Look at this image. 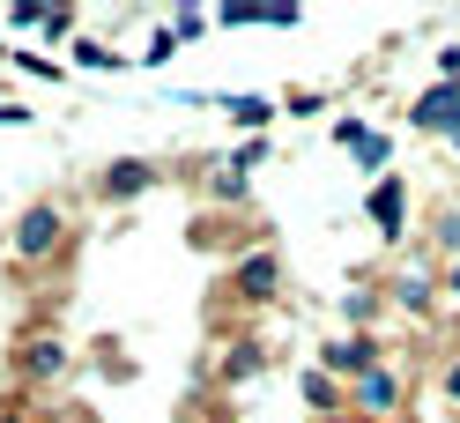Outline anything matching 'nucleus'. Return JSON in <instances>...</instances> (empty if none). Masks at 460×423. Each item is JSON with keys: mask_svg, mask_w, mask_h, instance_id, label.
<instances>
[{"mask_svg": "<svg viewBox=\"0 0 460 423\" xmlns=\"http://www.w3.org/2000/svg\"><path fill=\"white\" fill-rule=\"evenodd\" d=\"M22 379H38V386L67 379V342L60 334H31V342H22Z\"/></svg>", "mask_w": 460, "mask_h": 423, "instance_id": "obj_4", "label": "nucleus"}, {"mask_svg": "<svg viewBox=\"0 0 460 423\" xmlns=\"http://www.w3.org/2000/svg\"><path fill=\"white\" fill-rule=\"evenodd\" d=\"M200 31H208V15H200V8H179V15H171V38H200Z\"/></svg>", "mask_w": 460, "mask_h": 423, "instance_id": "obj_15", "label": "nucleus"}, {"mask_svg": "<svg viewBox=\"0 0 460 423\" xmlns=\"http://www.w3.org/2000/svg\"><path fill=\"white\" fill-rule=\"evenodd\" d=\"M223 111H230V127H245V134H261V127L275 119L268 97H223Z\"/></svg>", "mask_w": 460, "mask_h": 423, "instance_id": "obj_9", "label": "nucleus"}, {"mask_svg": "<svg viewBox=\"0 0 460 423\" xmlns=\"http://www.w3.org/2000/svg\"><path fill=\"white\" fill-rule=\"evenodd\" d=\"M268 364V349L261 342H230V357H223V386H238V379H252Z\"/></svg>", "mask_w": 460, "mask_h": 423, "instance_id": "obj_10", "label": "nucleus"}, {"mask_svg": "<svg viewBox=\"0 0 460 423\" xmlns=\"http://www.w3.org/2000/svg\"><path fill=\"white\" fill-rule=\"evenodd\" d=\"M0 423H31V416H22V409H0Z\"/></svg>", "mask_w": 460, "mask_h": 423, "instance_id": "obj_18", "label": "nucleus"}, {"mask_svg": "<svg viewBox=\"0 0 460 423\" xmlns=\"http://www.w3.org/2000/svg\"><path fill=\"white\" fill-rule=\"evenodd\" d=\"M446 393H453V401H460V364H453V372H446Z\"/></svg>", "mask_w": 460, "mask_h": 423, "instance_id": "obj_17", "label": "nucleus"}, {"mask_svg": "<svg viewBox=\"0 0 460 423\" xmlns=\"http://www.w3.org/2000/svg\"><path fill=\"white\" fill-rule=\"evenodd\" d=\"M208 193H216V201H245V172H230V163H216Z\"/></svg>", "mask_w": 460, "mask_h": 423, "instance_id": "obj_14", "label": "nucleus"}, {"mask_svg": "<svg viewBox=\"0 0 460 423\" xmlns=\"http://www.w3.org/2000/svg\"><path fill=\"white\" fill-rule=\"evenodd\" d=\"M320 372H327V379H334V372H349V379L379 372V342H371V334H341V342L320 349Z\"/></svg>", "mask_w": 460, "mask_h": 423, "instance_id": "obj_3", "label": "nucleus"}, {"mask_svg": "<svg viewBox=\"0 0 460 423\" xmlns=\"http://www.w3.org/2000/svg\"><path fill=\"white\" fill-rule=\"evenodd\" d=\"M305 401L312 409H320V416H341V401H349V393H341L327 372H305Z\"/></svg>", "mask_w": 460, "mask_h": 423, "instance_id": "obj_12", "label": "nucleus"}, {"mask_svg": "<svg viewBox=\"0 0 460 423\" xmlns=\"http://www.w3.org/2000/svg\"><path fill=\"white\" fill-rule=\"evenodd\" d=\"M8 60H15L22 75H38V82H60V75H67L60 60H45V52H8Z\"/></svg>", "mask_w": 460, "mask_h": 423, "instance_id": "obj_13", "label": "nucleus"}, {"mask_svg": "<svg viewBox=\"0 0 460 423\" xmlns=\"http://www.w3.org/2000/svg\"><path fill=\"white\" fill-rule=\"evenodd\" d=\"M171 52H179V38H171V31H156V38H149V52H141V60H149V67H164Z\"/></svg>", "mask_w": 460, "mask_h": 423, "instance_id": "obj_16", "label": "nucleus"}, {"mask_svg": "<svg viewBox=\"0 0 460 423\" xmlns=\"http://www.w3.org/2000/svg\"><path fill=\"white\" fill-rule=\"evenodd\" d=\"M394 401H401V379L386 372V364H379V372H364V379L349 386V409H364V416H386Z\"/></svg>", "mask_w": 460, "mask_h": 423, "instance_id": "obj_6", "label": "nucleus"}, {"mask_svg": "<svg viewBox=\"0 0 460 423\" xmlns=\"http://www.w3.org/2000/svg\"><path fill=\"white\" fill-rule=\"evenodd\" d=\"M460 119V90H423L416 97V127H453Z\"/></svg>", "mask_w": 460, "mask_h": 423, "instance_id": "obj_8", "label": "nucleus"}, {"mask_svg": "<svg viewBox=\"0 0 460 423\" xmlns=\"http://www.w3.org/2000/svg\"><path fill=\"white\" fill-rule=\"evenodd\" d=\"M320 423H349V416H320Z\"/></svg>", "mask_w": 460, "mask_h": 423, "instance_id": "obj_19", "label": "nucleus"}, {"mask_svg": "<svg viewBox=\"0 0 460 423\" xmlns=\"http://www.w3.org/2000/svg\"><path fill=\"white\" fill-rule=\"evenodd\" d=\"M156 186V172L141 156H119V163H104V179H97V193L104 201H134V193H149Z\"/></svg>", "mask_w": 460, "mask_h": 423, "instance_id": "obj_5", "label": "nucleus"}, {"mask_svg": "<svg viewBox=\"0 0 460 423\" xmlns=\"http://www.w3.org/2000/svg\"><path fill=\"white\" fill-rule=\"evenodd\" d=\"M75 67H97V75H119V67H127V52H111V45H97V38H75Z\"/></svg>", "mask_w": 460, "mask_h": 423, "instance_id": "obj_11", "label": "nucleus"}, {"mask_svg": "<svg viewBox=\"0 0 460 423\" xmlns=\"http://www.w3.org/2000/svg\"><path fill=\"white\" fill-rule=\"evenodd\" d=\"M371 223H379L386 238H401V223H409V193H401V179H379V186H371Z\"/></svg>", "mask_w": 460, "mask_h": 423, "instance_id": "obj_7", "label": "nucleus"}, {"mask_svg": "<svg viewBox=\"0 0 460 423\" xmlns=\"http://www.w3.org/2000/svg\"><path fill=\"white\" fill-rule=\"evenodd\" d=\"M275 282H282V260H275L268 245H261V252H245V260L230 268V290H238L245 304H268V297H275Z\"/></svg>", "mask_w": 460, "mask_h": 423, "instance_id": "obj_2", "label": "nucleus"}, {"mask_svg": "<svg viewBox=\"0 0 460 423\" xmlns=\"http://www.w3.org/2000/svg\"><path fill=\"white\" fill-rule=\"evenodd\" d=\"M60 245H67V208H60V201H31V208L8 223V252H15L22 268L60 260Z\"/></svg>", "mask_w": 460, "mask_h": 423, "instance_id": "obj_1", "label": "nucleus"}]
</instances>
